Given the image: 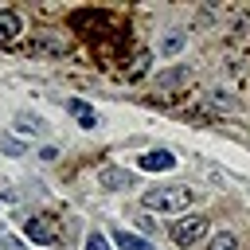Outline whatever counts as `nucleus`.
Instances as JSON below:
<instances>
[{
	"label": "nucleus",
	"instance_id": "1",
	"mask_svg": "<svg viewBox=\"0 0 250 250\" xmlns=\"http://www.w3.org/2000/svg\"><path fill=\"white\" fill-rule=\"evenodd\" d=\"M195 199V191L191 188H184V184H164V188H148L145 195H141V203L148 207V211H188V203Z\"/></svg>",
	"mask_w": 250,
	"mask_h": 250
},
{
	"label": "nucleus",
	"instance_id": "2",
	"mask_svg": "<svg viewBox=\"0 0 250 250\" xmlns=\"http://www.w3.org/2000/svg\"><path fill=\"white\" fill-rule=\"evenodd\" d=\"M207 234V215H188V219H176L172 223V238L180 242V246H191V242H199Z\"/></svg>",
	"mask_w": 250,
	"mask_h": 250
},
{
	"label": "nucleus",
	"instance_id": "3",
	"mask_svg": "<svg viewBox=\"0 0 250 250\" xmlns=\"http://www.w3.org/2000/svg\"><path fill=\"white\" fill-rule=\"evenodd\" d=\"M141 168L145 172H168V168H176V156L168 148H152V152L141 156Z\"/></svg>",
	"mask_w": 250,
	"mask_h": 250
},
{
	"label": "nucleus",
	"instance_id": "4",
	"mask_svg": "<svg viewBox=\"0 0 250 250\" xmlns=\"http://www.w3.org/2000/svg\"><path fill=\"white\" fill-rule=\"evenodd\" d=\"M98 180H102L105 188H129V184H133V172H125V168H102Z\"/></svg>",
	"mask_w": 250,
	"mask_h": 250
},
{
	"label": "nucleus",
	"instance_id": "5",
	"mask_svg": "<svg viewBox=\"0 0 250 250\" xmlns=\"http://www.w3.org/2000/svg\"><path fill=\"white\" fill-rule=\"evenodd\" d=\"M23 230H27V238H31V242H39V246L55 242V230H51L43 219H27V227H23Z\"/></svg>",
	"mask_w": 250,
	"mask_h": 250
},
{
	"label": "nucleus",
	"instance_id": "6",
	"mask_svg": "<svg viewBox=\"0 0 250 250\" xmlns=\"http://www.w3.org/2000/svg\"><path fill=\"white\" fill-rule=\"evenodd\" d=\"M20 31H23L20 16H16V12H0V43H12Z\"/></svg>",
	"mask_w": 250,
	"mask_h": 250
},
{
	"label": "nucleus",
	"instance_id": "7",
	"mask_svg": "<svg viewBox=\"0 0 250 250\" xmlns=\"http://www.w3.org/2000/svg\"><path fill=\"white\" fill-rule=\"evenodd\" d=\"M66 109L78 117V125H82V129H94V125H98V117H94V109H90L86 102H66Z\"/></svg>",
	"mask_w": 250,
	"mask_h": 250
},
{
	"label": "nucleus",
	"instance_id": "8",
	"mask_svg": "<svg viewBox=\"0 0 250 250\" xmlns=\"http://www.w3.org/2000/svg\"><path fill=\"white\" fill-rule=\"evenodd\" d=\"M113 242H117L121 250H152L145 238H137V234H129V230H117V234H113Z\"/></svg>",
	"mask_w": 250,
	"mask_h": 250
},
{
	"label": "nucleus",
	"instance_id": "9",
	"mask_svg": "<svg viewBox=\"0 0 250 250\" xmlns=\"http://www.w3.org/2000/svg\"><path fill=\"white\" fill-rule=\"evenodd\" d=\"M211 250H234V234H230V230L215 234V238H211Z\"/></svg>",
	"mask_w": 250,
	"mask_h": 250
},
{
	"label": "nucleus",
	"instance_id": "10",
	"mask_svg": "<svg viewBox=\"0 0 250 250\" xmlns=\"http://www.w3.org/2000/svg\"><path fill=\"white\" fill-rule=\"evenodd\" d=\"M180 47H184V35H180V31H172V35L164 39V55H176Z\"/></svg>",
	"mask_w": 250,
	"mask_h": 250
},
{
	"label": "nucleus",
	"instance_id": "11",
	"mask_svg": "<svg viewBox=\"0 0 250 250\" xmlns=\"http://www.w3.org/2000/svg\"><path fill=\"white\" fill-rule=\"evenodd\" d=\"M16 129H20V133H35V129H39V121H35V117H27V113H20V117H16Z\"/></svg>",
	"mask_w": 250,
	"mask_h": 250
},
{
	"label": "nucleus",
	"instance_id": "12",
	"mask_svg": "<svg viewBox=\"0 0 250 250\" xmlns=\"http://www.w3.org/2000/svg\"><path fill=\"white\" fill-rule=\"evenodd\" d=\"M86 250H109V238H105V234H98V230H94V234H90V238H86Z\"/></svg>",
	"mask_w": 250,
	"mask_h": 250
},
{
	"label": "nucleus",
	"instance_id": "13",
	"mask_svg": "<svg viewBox=\"0 0 250 250\" xmlns=\"http://www.w3.org/2000/svg\"><path fill=\"white\" fill-rule=\"evenodd\" d=\"M145 70H148V55L141 51V55H137V62H133V70H129V78H141Z\"/></svg>",
	"mask_w": 250,
	"mask_h": 250
},
{
	"label": "nucleus",
	"instance_id": "14",
	"mask_svg": "<svg viewBox=\"0 0 250 250\" xmlns=\"http://www.w3.org/2000/svg\"><path fill=\"white\" fill-rule=\"evenodd\" d=\"M0 246H4V250H16V238H12L4 227H0Z\"/></svg>",
	"mask_w": 250,
	"mask_h": 250
}]
</instances>
